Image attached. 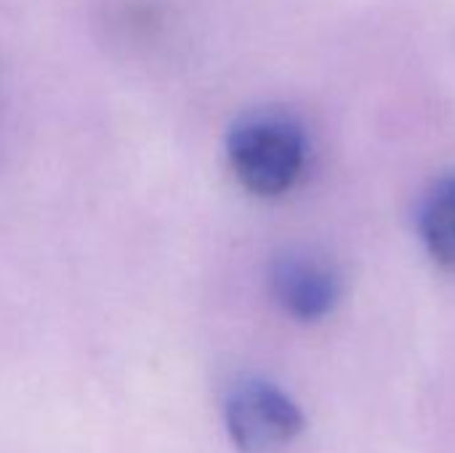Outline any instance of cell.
<instances>
[{
	"mask_svg": "<svg viewBox=\"0 0 455 453\" xmlns=\"http://www.w3.org/2000/svg\"><path fill=\"white\" fill-rule=\"evenodd\" d=\"M227 160L235 179L259 198H280L296 187L307 166V133L283 109H253L227 133Z\"/></svg>",
	"mask_w": 455,
	"mask_h": 453,
	"instance_id": "obj_1",
	"label": "cell"
},
{
	"mask_svg": "<svg viewBox=\"0 0 455 453\" xmlns=\"http://www.w3.org/2000/svg\"><path fill=\"white\" fill-rule=\"evenodd\" d=\"M269 286L280 310L299 323L328 318L341 299V278L333 264L307 251H288L275 259Z\"/></svg>",
	"mask_w": 455,
	"mask_h": 453,
	"instance_id": "obj_3",
	"label": "cell"
},
{
	"mask_svg": "<svg viewBox=\"0 0 455 453\" xmlns=\"http://www.w3.org/2000/svg\"><path fill=\"white\" fill-rule=\"evenodd\" d=\"M224 425L240 453H291L307 430V417L277 384L248 379L229 392Z\"/></svg>",
	"mask_w": 455,
	"mask_h": 453,
	"instance_id": "obj_2",
	"label": "cell"
},
{
	"mask_svg": "<svg viewBox=\"0 0 455 453\" xmlns=\"http://www.w3.org/2000/svg\"><path fill=\"white\" fill-rule=\"evenodd\" d=\"M419 232L432 259L455 272V171L443 174L424 192Z\"/></svg>",
	"mask_w": 455,
	"mask_h": 453,
	"instance_id": "obj_4",
	"label": "cell"
}]
</instances>
